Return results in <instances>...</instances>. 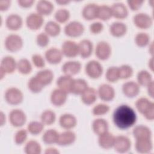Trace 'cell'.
Returning a JSON list of instances; mask_svg holds the SVG:
<instances>
[{"mask_svg":"<svg viewBox=\"0 0 154 154\" xmlns=\"http://www.w3.org/2000/svg\"><path fill=\"white\" fill-rule=\"evenodd\" d=\"M123 94L128 98H134L138 95L140 91V86L134 81L125 82L122 87Z\"/></svg>","mask_w":154,"mask_h":154,"instance_id":"e0dca14e","label":"cell"},{"mask_svg":"<svg viewBox=\"0 0 154 154\" xmlns=\"http://www.w3.org/2000/svg\"><path fill=\"white\" fill-rule=\"evenodd\" d=\"M45 153L46 154H58L60 152L55 147H49L46 149Z\"/></svg>","mask_w":154,"mask_h":154,"instance_id":"680465c9","label":"cell"},{"mask_svg":"<svg viewBox=\"0 0 154 154\" xmlns=\"http://www.w3.org/2000/svg\"><path fill=\"white\" fill-rule=\"evenodd\" d=\"M137 82L140 86L147 87L153 80L151 73L146 70L139 71L137 75Z\"/></svg>","mask_w":154,"mask_h":154,"instance_id":"d590c367","label":"cell"},{"mask_svg":"<svg viewBox=\"0 0 154 154\" xmlns=\"http://www.w3.org/2000/svg\"><path fill=\"white\" fill-rule=\"evenodd\" d=\"M132 135L135 140L139 138H152V132L148 126L144 125H138L134 128Z\"/></svg>","mask_w":154,"mask_h":154,"instance_id":"f546056e","label":"cell"},{"mask_svg":"<svg viewBox=\"0 0 154 154\" xmlns=\"http://www.w3.org/2000/svg\"><path fill=\"white\" fill-rule=\"evenodd\" d=\"M59 124L63 129L65 130H71L76 126L77 119L72 114L64 113L60 116L59 118Z\"/></svg>","mask_w":154,"mask_h":154,"instance_id":"d6986e66","label":"cell"},{"mask_svg":"<svg viewBox=\"0 0 154 154\" xmlns=\"http://www.w3.org/2000/svg\"><path fill=\"white\" fill-rule=\"evenodd\" d=\"M103 29V25L102 22L97 21L93 22L89 26V30L93 34H98Z\"/></svg>","mask_w":154,"mask_h":154,"instance_id":"f5cc1de1","label":"cell"},{"mask_svg":"<svg viewBox=\"0 0 154 154\" xmlns=\"http://www.w3.org/2000/svg\"><path fill=\"white\" fill-rule=\"evenodd\" d=\"M79 55L82 58H87L91 56L93 51V45L91 40L83 39L78 43Z\"/></svg>","mask_w":154,"mask_h":154,"instance_id":"4316f807","label":"cell"},{"mask_svg":"<svg viewBox=\"0 0 154 154\" xmlns=\"http://www.w3.org/2000/svg\"><path fill=\"white\" fill-rule=\"evenodd\" d=\"M88 87V84L85 79L82 78L74 79L71 93L81 95Z\"/></svg>","mask_w":154,"mask_h":154,"instance_id":"8d00e7d4","label":"cell"},{"mask_svg":"<svg viewBox=\"0 0 154 154\" xmlns=\"http://www.w3.org/2000/svg\"><path fill=\"white\" fill-rule=\"evenodd\" d=\"M135 43L140 48L146 47L150 43V35L144 32L137 33L135 36Z\"/></svg>","mask_w":154,"mask_h":154,"instance_id":"ee69618b","label":"cell"},{"mask_svg":"<svg viewBox=\"0 0 154 154\" xmlns=\"http://www.w3.org/2000/svg\"><path fill=\"white\" fill-rule=\"evenodd\" d=\"M24 151L26 154H40L42 152V147L38 141L31 140L25 144Z\"/></svg>","mask_w":154,"mask_h":154,"instance_id":"74e56055","label":"cell"},{"mask_svg":"<svg viewBox=\"0 0 154 154\" xmlns=\"http://www.w3.org/2000/svg\"><path fill=\"white\" fill-rule=\"evenodd\" d=\"M28 132L27 129H21L18 130L14 134V141L17 145H22L25 143L27 140Z\"/></svg>","mask_w":154,"mask_h":154,"instance_id":"681fc988","label":"cell"},{"mask_svg":"<svg viewBox=\"0 0 154 154\" xmlns=\"http://www.w3.org/2000/svg\"><path fill=\"white\" fill-rule=\"evenodd\" d=\"M112 17L111 6L107 5H99L97 10V19L102 21H106Z\"/></svg>","mask_w":154,"mask_h":154,"instance_id":"ab89813d","label":"cell"},{"mask_svg":"<svg viewBox=\"0 0 154 154\" xmlns=\"http://www.w3.org/2000/svg\"><path fill=\"white\" fill-rule=\"evenodd\" d=\"M118 68L119 77L121 79H128L133 75V69L129 64H122L120 67H118Z\"/></svg>","mask_w":154,"mask_h":154,"instance_id":"7dc6e473","label":"cell"},{"mask_svg":"<svg viewBox=\"0 0 154 154\" xmlns=\"http://www.w3.org/2000/svg\"><path fill=\"white\" fill-rule=\"evenodd\" d=\"M99 5L97 4L91 2L85 4L82 10V16L87 20H92L97 19Z\"/></svg>","mask_w":154,"mask_h":154,"instance_id":"d4e9b609","label":"cell"},{"mask_svg":"<svg viewBox=\"0 0 154 154\" xmlns=\"http://www.w3.org/2000/svg\"><path fill=\"white\" fill-rule=\"evenodd\" d=\"M74 78L73 76H70L66 75L60 76L57 80L56 84L58 88L64 90L66 93H71L73 87Z\"/></svg>","mask_w":154,"mask_h":154,"instance_id":"484cf974","label":"cell"},{"mask_svg":"<svg viewBox=\"0 0 154 154\" xmlns=\"http://www.w3.org/2000/svg\"><path fill=\"white\" fill-rule=\"evenodd\" d=\"M70 17V11L66 8H60L54 14L55 21L58 23H64L67 22Z\"/></svg>","mask_w":154,"mask_h":154,"instance_id":"f6af8a7d","label":"cell"},{"mask_svg":"<svg viewBox=\"0 0 154 154\" xmlns=\"http://www.w3.org/2000/svg\"><path fill=\"white\" fill-rule=\"evenodd\" d=\"M109 30L112 36L121 37L126 34L128 28L125 23L120 21H116L110 25Z\"/></svg>","mask_w":154,"mask_h":154,"instance_id":"4dcf8cb0","label":"cell"},{"mask_svg":"<svg viewBox=\"0 0 154 154\" xmlns=\"http://www.w3.org/2000/svg\"><path fill=\"white\" fill-rule=\"evenodd\" d=\"M45 32L49 37H57L61 32V26L56 21H48L44 27Z\"/></svg>","mask_w":154,"mask_h":154,"instance_id":"836d02e7","label":"cell"},{"mask_svg":"<svg viewBox=\"0 0 154 154\" xmlns=\"http://www.w3.org/2000/svg\"><path fill=\"white\" fill-rule=\"evenodd\" d=\"M68 93L64 90L57 88L53 90L50 95L51 103L55 106H61L63 105L67 99Z\"/></svg>","mask_w":154,"mask_h":154,"instance_id":"2e32d148","label":"cell"},{"mask_svg":"<svg viewBox=\"0 0 154 154\" xmlns=\"http://www.w3.org/2000/svg\"><path fill=\"white\" fill-rule=\"evenodd\" d=\"M17 69L22 75H28L32 70V64L27 58H21L17 62Z\"/></svg>","mask_w":154,"mask_h":154,"instance_id":"f35d334b","label":"cell"},{"mask_svg":"<svg viewBox=\"0 0 154 154\" xmlns=\"http://www.w3.org/2000/svg\"><path fill=\"white\" fill-rule=\"evenodd\" d=\"M17 3L19 6L22 8H29L31 7L34 3V0H19Z\"/></svg>","mask_w":154,"mask_h":154,"instance_id":"11a10c76","label":"cell"},{"mask_svg":"<svg viewBox=\"0 0 154 154\" xmlns=\"http://www.w3.org/2000/svg\"><path fill=\"white\" fill-rule=\"evenodd\" d=\"M59 132L54 129H49L44 132L42 135V140L46 144H57L59 137Z\"/></svg>","mask_w":154,"mask_h":154,"instance_id":"e575fe53","label":"cell"},{"mask_svg":"<svg viewBox=\"0 0 154 154\" xmlns=\"http://www.w3.org/2000/svg\"><path fill=\"white\" fill-rule=\"evenodd\" d=\"M106 79L111 83L116 82L120 79L119 68L116 66L109 67L105 73Z\"/></svg>","mask_w":154,"mask_h":154,"instance_id":"bcb514c9","label":"cell"},{"mask_svg":"<svg viewBox=\"0 0 154 154\" xmlns=\"http://www.w3.org/2000/svg\"><path fill=\"white\" fill-rule=\"evenodd\" d=\"M149 53L153 55V42H150L149 45Z\"/></svg>","mask_w":154,"mask_h":154,"instance_id":"be15d7a7","label":"cell"},{"mask_svg":"<svg viewBox=\"0 0 154 154\" xmlns=\"http://www.w3.org/2000/svg\"><path fill=\"white\" fill-rule=\"evenodd\" d=\"M45 86L35 75L28 81V88L33 93H38L42 91Z\"/></svg>","mask_w":154,"mask_h":154,"instance_id":"60d3db41","label":"cell"},{"mask_svg":"<svg viewBox=\"0 0 154 154\" xmlns=\"http://www.w3.org/2000/svg\"><path fill=\"white\" fill-rule=\"evenodd\" d=\"M23 25V19L18 14L12 13L9 14L5 20L6 27L11 31L20 29Z\"/></svg>","mask_w":154,"mask_h":154,"instance_id":"ffe728a7","label":"cell"},{"mask_svg":"<svg viewBox=\"0 0 154 154\" xmlns=\"http://www.w3.org/2000/svg\"><path fill=\"white\" fill-rule=\"evenodd\" d=\"M108 123L102 118H97L94 119L91 125L93 131L97 135H99L104 132L108 131Z\"/></svg>","mask_w":154,"mask_h":154,"instance_id":"1f68e13d","label":"cell"},{"mask_svg":"<svg viewBox=\"0 0 154 154\" xmlns=\"http://www.w3.org/2000/svg\"><path fill=\"white\" fill-rule=\"evenodd\" d=\"M147 94L148 95L151 97V98H153V95H154V83H153V81L150 82L147 87Z\"/></svg>","mask_w":154,"mask_h":154,"instance_id":"6f0895ef","label":"cell"},{"mask_svg":"<svg viewBox=\"0 0 154 154\" xmlns=\"http://www.w3.org/2000/svg\"><path fill=\"white\" fill-rule=\"evenodd\" d=\"M133 23L134 25L141 29L150 28L153 24V19L146 13H138L133 17Z\"/></svg>","mask_w":154,"mask_h":154,"instance_id":"9c48e42d","label":"cell"},{"mask_svg":"<svg viewBox=\"0 0 154 154\" xmlns=\"http://www.w3.org/2000/svg\"><path fill=\"white\" fill-rule=\"evenodd\" d=\"M103 69L102 64L96 60L89 61L85 66L86 75L91 79L99 78L103 73Z\"/></svg>","mask_w":154,"mask_h":154,"instance_id":"ba28073f","label":"cell"},{"mask_svg":"<svg viewBox=\"0 0 154 154\" xmlns=\"http://www.w3.org/2000/svg\"><path fill=\"white\" fill-rule=\"evenodd\" d=\"M98 97L104 102L111 101L114 99L116 92L114 88L108 84L100 85L97 90Z\"/></svg>","mask_w":154,"mask_h":154,"instance_id":"5bb4252c","label":"cell"},{"mask_svg":"<svg viewBox=\"0 0 154 154\" xmlns=\"http://www.w3.org/2000/svg\"><path fill=\"white\" fill-rule=\"evenodd\" d=\"M8 119L13 127L20 128L25 124L26 116L23 110L18 108L13 109L9 113Z\"/></svg>","mask_w":154,"mask_h":154,"instance_id":"52a82bcc","label":"cell"},{"mask_svg":"<svg viewBox=\"0 0 154 154\" xmlns=\"http://www.w3.org/2000/svg\"><path fill=\"white\" fill-rule=\"evenodd\" d=\"M115 137L112 133L107 131L98 135L99 146L105 150H108L113 147Z\"/></svg>","mask_w":154,"mask_h":154,"instance_id":"603a6c76","label":"cell"},{"mask_svg":"<svg viewBox=\"0 0 154 154\" xmlns=\"http://www.w3.org/2000/svg\"><path fill=\"white\" fill-rule=\"evenodd\" d=\"M63 57V55L61 49L55 47H52L48 49L45 53V58L46 61L53 65L59 64L61 61Z\"/></svg>","mask_w":154,"mask_h":154,"instance_id":"9a60e30c","label":"cell"},{"mask_svg":"<svg viewBox=\"0 0 154 154\" xmlns=\"http://www.w3.org/2000/svg\"><path fill=\"white\" fill-rule=\"evenodd\" d=\"M11 5V1L10 0H1L0 1V10L2 11H6L8 9Z\"/></svg>","mask_w":154,"mask_h":154,"instance_id":"9f6ffc18","label":"cell"},{"mask_svg":"<svg viewBox=\"0 0 154 154\" xmlns=\"http://www.w3.org/2000/svg\"><path fill=\"white\" fill-rule=\"evenodd\" d=\"M25 23L28 29L32 31H37L43 26L44 18L43 16L37 12L31 13L26 16Z\"/></svg>","mask_w":154,"mask_h":154,"instance_id":"8fae6325","label":"cell"},{"mask_svg":"<svg viewBox=\"0 0 154 154\" xmlns=\"http://www.w3.org/2000/svg\"><path fill=\"white\" fill-rule=\"evenodd\" d=\"M85 30L84 25L77 20L70 21L67 23L64 28L65 34L70 37H78L82 35Z\"/></svg>","mask_w":154,"mask_h":154,"instance_id":"8992f818","label":"cell"},{"mask_svg":"<svg viewBox=\"0 0 154 154\" xmlns=\"http://www.w3.org/2000/svg\"><path fill=\"white\" fill-rule=\"evenodd\" d=\"M5 122H6L5 115L2 111H1L0 112V125H1V126H2L5 123Z\"/></svg>","mask_w":154,"mask_h":154,"instance_id":"91938a15","label":"cell"},{"mask_svg":"<svg viewBox=\"0 0 154 154\" xmlns=\"http://www.w3.org/2000/svg\"><path fill=\"white\" fill-rule=\"evenodd\" d=\"M4 98L8 104L17 105L22 102L23 100V94L19 88L11 87L6 90L4 94Z\"/></svg>","mask_w":154,"mask_h":154,"instance_id":"5b68a950","label":"cell"},{"mask_svg":"<svg viewBox=\"0 0 154 154\" xmlns=\"http://www.w3.org/2000/svg\"><path fill=\"white\" fill-rule=\"evenodd\" d=\"M137 116L135 110L129 105L122 104L118 106L112 114V121L116 127L127 129L135 125Z\"/></svg>","mask_w":154,"mask_h":154,"instance_id":"6da1fadb","label":"cell"},{"mask_svg":"<svg viewBox=\"0 0 154 154\" xmlns=\"http://www.w3.org/2000/svg\"><path fill=\"white\" fill-rule=\"evenodd\" d=\"M148 66L150 69V70L152 71H153V57H152L149 59V60L148 61Z\"/></svg>","mask_w":154,"mask_h":154,"instance_id":"6125c7cd","label":"cell"},{"mask_svg":"<svg viewBox=\"0 0 154 154\" xmlns=\"http://www.w3.org/2000/svg\"><path fill=\"white\" fill-rule=\"evenodd\" d=\"M95 55L96 57L102 61L108 60L111 55L112 49L109 43L106 41H100L95 48Z\"/></svg>","mask_w":154,"mask_h":154,"instance_id":"30bf717a","label":"cell"},{"mask_svg":"<svg viewBox=\"0 0 154 154\" xmlns=\"http://www.w3.org/2000/svg\"><path fill=\"white\" fill-rule=\"evenodd\" d=\"M112 17L117 19H123L128 16V10L127 7L122 2H117L114 3L111 6Z\"/></svg>","mask_w":154,"mask_h":154,"instance_id":"cb8c5ba5","label":"cell"},{"mask_svg":"<svg viewBox=\"0 0 154 154\" xmlns=\"http://www.w3.org/2000/svg\"><path fill=\"white\" fill-rule=\"evenodd\" d=\"M136 109L147 120L152 121L154 119V103L148 98H138L135 103Z\"/></svg>","mask_w":154,"mask_h":154,"instance_id":"7a4b0ae2","label":"cell"},{"mask_svg":"<svg viewBox=\"0 0 154 154\" xmlns=\"http://www.w3.org/2000/svg\"><path fill=\"white\" fill-rule=\"evenodd\" d=\"M81 101L87 105H90L94 103L98 96L97 90L93 87H88L81 95Z\"/></svg>","mask_w":154,"mask_h":154,"instance_id":"f1b7e54d","label":"cell"},{"mask_svg":"<svg viewBox=\"0 0 154 154\" xmlns=\"http://www.w3.org/2000/svg\"><path fill=\"white\" fill-rule=\"evenodd\" d=\"M45 61V57L38 54H34L31 57V61L33 65L37 68L42 69L45 67L46 64Z\"/></svg>","mask_w":154,"mask_h":154,"instance_id":"816d5d0a","label":"cell"},{"mask_svg":"<svg viewBox=\"0 0 154 154\" xmlns=\"http://www.w3.org/2000/svg\"><path fill=\"white\" fill-rule=\"evenodd\" d=\"M45 125L40 121H31L27 125V131L28 133L37 135L42 132L44 129Z\"/></svg>","mask_w":154,"mask_h":154,"instance_id":"7bdbcfd3","label":"cell"},{"mask_svg":"<svg viewBox=\"0 0 154 154\" xmlns=\"http://www.w3.org/2000/svg\"><path fill=\"white\" fill-rule=\"evenodd\" d=\"M36 12L42 16L50 15L54 11V5L49 1L40 0L36 4Z\"/></svg>","mask_w":154,"mask_h":154,"instance_id":"83f0119b","label":"cell"},{"mask_svg":"<svg viewBox=\"0 0 154 154\" xmlns=\"http://www.w3.org/2000/svg\"><path fill=\"white\" fill-rule=\"evenodd\" d=\"M135 148L136 151L141 154L150 153L153 149L152 138H139L135 140Z\"/></svg>","mask_w":154,"mask_h":154,"instance_id":"7402d4cb","label":"cell"},{"mask_svg":"<svg viewBox=\"0 0 154 154\" xmlns=\"http://www.w3.org/2000/svg\"><path fill=\"white\" fill-rule=\"evenodd\" d=\"M129 8L132 11H137L139 10L144 3L143 0H128L127 1Z\"/></svg>","mask_w":154,"mask_h":154,"instance_id":"db71d44e","label":"cell"},{"mask_svg":"<svg viewBox=\"0 0 154 154\" xmlns=\"http://www.w3.org/2000/svg\"><path fill=\"white\" fill-rule=\"evenodd\" d=\"M56 2L61 5H64L66 4H68L70 2V1H67V0H58L56 1Z\"/></svg>","mask_w":154,"mask_h":154,"instance_id":"94428289","label":"cell"},{"mask_svg":"<svg viewBox=\"0 0 154 154\" xmlns=\"http://www.w3.org/2000/svg\"><path fill=\"white\" fill-rule=\"evenodd\" d=\"M109 106L108 105L104 103H100L96 105L92 109V113L96 116H103L108 113L109 111Z\"/></svg>","mask_w":154,"mask_h":154,"instance_id":"c3c4849f","label":"cell"},{"mask_svg":"<svg viewBox=\"0 0 154 154\" xmlns=\"http://www.w3.org/2000/svg\"><path fill=\"white\" fill-rule=\"evenodd\" d=\"M76 139V134L71 130H66L59 134L57 144L60 146H68L75 143Z\"/></svg>","mask_w":154,"mask_h":154,"instance_id":"44dd1931","label":"cell"},{"mask_svg":"<svg viewBox=\"0 0 154 154\" xmlns=\"http://www.w3.org/2000/svg\"><path fill=\"white\" fill-rule=\"evenodd\" d=\"M35 41L38 46L42 48L46 47L50 42L49 36L45 32H40L36 36Z\"/></svg>","mask_w":154,"mask_h":154,"instance_id":"f907efd6","label":"cell"},{"mask_svg":"<svg viewBox=\"0 0 154 154\" xmlns=\"http://www.w3.org/2000/svg\"><path fill=\"white\" fill-rule=\"evenodd\" d=\"M61 70L64 75L73 76L79 73L81 70V64L78 61H68L63 64Z\"/></svg>","mask_w":154,"mask_h":154,"instance_id":"ac0fdd59","label":"cell"},{"mask_svg":"<svg viewBox=\"0 0 154 154\" xmlns=\"http://www.w3.org/2000/svg\"><path fill=\"white\" fill-rule=\"evenodd\" d=\"M23 45V41L21 36L16 34L8 35L4 41L5 49L11 52H16L20 51Z\"/></svg>","mask_w":154,"mask_h":154,"instance_id":"277c9868","label":"cell"},{"mask_svg":"<svg viewBox=\"0 0 154 154\" xmlns=\"http://www.w3.org/2000/svg\"><path fill=\"white\" fill-rule=\"evenodd\" d=\"M131 147V141L125 135H118L115 137L113 148L115 151L120 153L128 152Z\"/></svg>","mask_w":154,"mask_h":154,"instance_id":"4fadbf2b","label":"cell"},{"mask_svg":"<svg viewBox=\"0 0 154 154\" xmlns=\"http://www.w3.org/2000/svg\"><path fill=\"white\" fill-rule=\"evenodd\" d=\"M40 120L45 125H51L56 120V114L51 109H46L40 115Z\"/></svg>","mask_w":154,"mask_h":154,"instance_id":"b9f144b4","label":"cell"},{"mask_svg":"<svg viewBox=\"0 0 154 154\" xmlns=\"http://www.w3.org/2000/svg\"><path fill=\"white\" fill-rule=\"evenodd\" d=\"M35 76L45 87L48 85H49L52 82L54 74L51 69H44L38 71L36 73Z\"/></svg>","mask_w":154,"mask_h":154,"instance_id":"d6a6232c","label":"cell"},{"mask_svg":"<svg viewBox=\"0 0 154 154\" xmlns=\"http://www.w3.org/2000/svg\"><path fill=\"white\" fill-rule=\"evenodd\" d=\"M61 51L63 56L74 58L79 55L78 43L70 40H66L62 43Z\"/></svg>","mask_w":154,"mask_h":154,"instance_id":"7c38bea8","label":"cell"},{"mask_svg":"<svg viewBox=\"0 0 154 154\" xmlns=\"http://www.w3.org/2000/svg\"><path fill=\"white\" fill-rule=\"evenodd\" d=\"M17 69V62L14 58L10 55L4 57L0 64V78L2 79L7 74L13 73Z\"/></svg>","mask_w":154,"mask_h":154,"instance_id":"3957f363","label":"cell"}]
</instances>
